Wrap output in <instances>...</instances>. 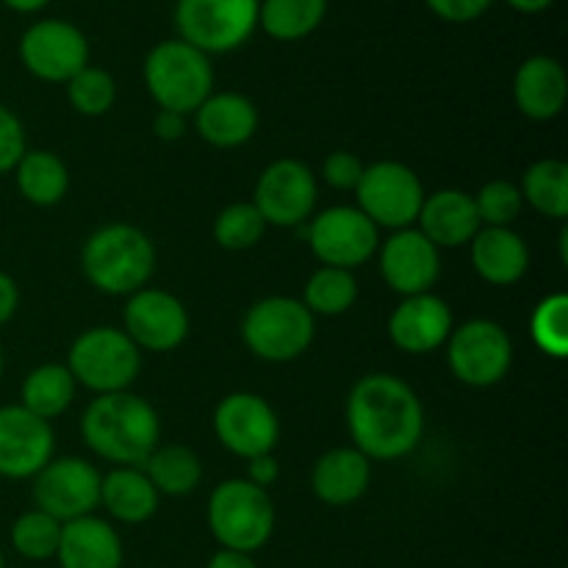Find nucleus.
Listing matches in <instances>:
<instances>
[{
    "mask_svg": "<svg viewBox=\"0 0 568 568\" xmlns=\"http://www.w3.org/2000/svg\"><path fill=\"white\" fill-rule=\"evenodd\" d=\"M78 397V383L67 364H39L20 386V405L39 419L50 422L64 416Z\"/></svg>",
    "mask_w": 568,
    "mask_h": 568,
    "instance_id": "nucleus-28",
    "label": "nucleus"
},
{
    "mask_svg": "<svg viewBox=\"0 0 568 568\" xmlns=\"http://www.w3.org/2000/svg\"><path fill=\"white\" fill-rule=\"evenodd\" d=\"M3 369H6V358H3V349H0V377H3Z\"/></svg>",
    "mask_w": 568,
    "mask_h": 568,
    "instance_id": "nucleus-47",
    "label": "nucleus"
},
{
    "mask_svg": "<svg viewBox=\"0 0 568 568\" xmlns=\"http://www.w3.org/2000/svg\"><path fill=\"white\" fill-rule=\"evenodd\" d=\"M320 178L300 159H275L264 166L250 203L264 216L266 227L294 231L316 214Z\"/></svg>",
    "mask_w": 568,
    "mask_h": 568,
    "instance_id": "nucleus-12",
    "label": "nucleus"
},
{
    "mask_svg": "<svg viewBox=\"0 0 568 568\" xmlns=\"http://www.w3.org/2000/svg\"><path fill=\"white\" fill-rule=\"evenodd\" d=\"M214 436L222 447L242 460L275 453L281 442V419L277 410L255 392H231L216 403Z\"/></svg>",
    "mask_w": 568,
    "mask_h": 568,
    "instance_id": "nucleus-16",
    "label": "nucleus"
},
{
    "mask_svg": "<svg viewBox=\"0 0 568 568\" xmlns=\"http://www.w3.org/2000/svg\"><path fill=\"white\" fill-rule=\"evenodd\" d=\"M494 3L497 0H425L430 14L442 22H449V26H469V22L488 14Z\"/></svg>",
    "mask_w": 568,
    "mask_h": 568,
    "instance_id": "nucleus-40",
    "label": "nucleus"
},
{
    "mask_svg": "<svg viewBox=\"0 0 568 568\" xmlns=\"http://www.w3.org/2000/svg\"><path fill=\"white\" fill-rule=\"evenodd\" d=\"M530 338L547 358H568V297L564 292L538 300L530 314Z\"/></svg>",
    "mask_w": 568,
    "mask_h": 568,
    "instance_id": "nucleus-34",
    "label": "nucleus"
},
{
    "mask_svg": "<svg viewBox=\"0 0 568 568\" xmlns=\"http://www.w3.org/2000/svg\"><path fill=\"white\" fill-rule=\"evenodd\" d=\"M303 305L314 316L336 320L344 316L355 303H358V281L355 272L336 270V266H320L311 272L303 286Z\"/></svg>",
    "mask_w": 568,
    "mask_h": 568,
    "instance_id": "nucleus-32",
    "label": "nucleus"
},
{
    "mask_svg": "<svg viewBox=\"0 0 568 568\" xmlns=\"http://www.w3.org/2000/svg\"><path fill=\"white\" fill-rule=\"evenodd\" d=\"M17 53L37 81L67 83L89 64V39L75 22L44 17L22 31Z\"/></svg>",
    "mask_w": 568,
    "mask_h": 568,
    "instance_id": "nucleus-13",
    "label": "nucleus"
},
{
    "mask_svg": "<svg viewBox=\"0 0 568 568\" xmlns=\"http://www.w3.org/2000/svg\"><path fill=\"white\" fill-rule=\"evenodd\" d=\"M61 568H122L125 547L116 527L103 516H81L61 525L59 552Z\"/></svg>",
    "mask_w": 568,
    "mask_h": 568,
    "instance_id": "nucleus-23",
    "label": "nucleus"
},
{
    "mask_svg": "<svg viewBox=\"0 0 568 568\" xmlns=\"http://www.w3.org/2000/svg\"><path fill=\"white\" fill-rule=\"evenodd\" d=\"M59 541L61 521L39 508L26 510L11 525V547L22 560H31V564L53 560L55 552H59Z\"/></svg>",
    "mask_w": 568,
    "mask_h": 568,
    "instance_id": "nucleus-33",
    "label": "nucleus"
},
{
    "mask_svg": "<svg viewBox=\"0 0 568 568\" xmlns=\"http://www.w3.org/2000/svg\"><path fill=\"white\" fill-rule=\"evenodd\" d=\"M192 125L216 150L244 148L258 133V105L242 92H211L192 114Z\"/></svg>",
    "mask_w": 568,
    "mask_h": 568,
    "instance_id": "nucleus-20",
    "label": "nucleus"
},
{
    "mask_svg": "<svg viewBox=\"0 0 568 568\" xmlns=\"http://www.w3.org/2000/svg\"><path fill=\"white\" fill-rule=\"evenodd\" d=\"M214 242L220 244L227 253H244V250H253L255 244H261L266 233L264 216L258 214L253 203H231L216 214L214 220Z\"/></svg>",
    "mask_w": 568,
    "mask_h": 568,
    "instance_id": "nucleus-36",
    "label": "nucleus"
},
{
    "mask_svg": "<svg viewBox=\"0 0 568 568\" xmlns=\"http://www.w3.org/2000/svg\"><path fill=\"white\" fill-rule=\"evenodd\" d=\"M0 3L17 14H39L42 9H48L50 0H0Z\"/></svg>",
    "mask_w": 568,
    "mask_h": 568,
    "instance_id": "nucleus-46",
    "label": "nucleus"
},
{
    "mask_svg": "<svg viewBox=\"0 0 568 568\" xmlns=\"http://www.w3.org/2000/svg\"><path fill=\"white\" fill-rule=\"evenodd\" d=\"M303 236L320 266L349 272L369 264L381 247V231L355 205H331L316 211L303 225Z\"/></svg>",
    "mask_w": 568,
    "mask_h": 568,
    "instance_id": "nucleus-11",
    "label": "nucleus"
},
{
    "mask_svg": "<svg viewBox=\"0 0 568 568\" xmlns=\"http://www.w3.org/2000/svg\"><path fill=\"white\" fill-rule=\"evenodd\" d=\"M244 480L270 491V488L281 480V464L275 460V453L258 455V458L247 460V477H244Z\"/></svg>",
    "mask_w": 568,
    "mask_h": 568,
    "instance_id": "nucleus-42",
    "label": "nucleus"
},
{
    "mask_svg": "<svg viewBox=\"0 0 568 568\" xmlns=\"http://www.w3.org/2000/svg\"><path fill=\"white\" fill-rule=\"evenodd\" d=\"M142 471L159 497H189L203 483V460L186 444L161 442L142 464Z\"/></svg>",
    "mask_w": 568,
    "mask_h": 568,
    "instance_id": "nucleus-29",
    "label": "nucleus"
},
{
    "mask_svg": "<svg viewBox=\"0 0 568 568\" xmlns=\"http://www.w3.org/2000/svg\"><path fill=\"white\" fill-rule=\"evenodd\" d=\"M20 308V286L9 272L0 270V327L9 325Z\"/></svg>",
    "mask_w": 568,
    "mask_h": 568,
    "instance_id": "nucleus-43",
    "label": "nucleus"
},
{
    "mask_svg": "<svg viewBox=\"0 0 568 568\" xmlns=\"http://www.w3.org/2000/svg\"><path fill=\"white\" fill-rule=\"evenodd\" d=\"M316 336V316L300 297L270 294L244 311L242 342L264 364H292L303 358Z\"/></svg>",
    "mask_w": 568,
    "mask_h": 568,
    "instance_id": "nucleus-6",
    "label": "nucleus"
},
{
    "mask_svg": "<svg viewBox=\"0 0 568 568\" xmlns=\"http://www.w3.org/2000/svg\"><path fill=\"white\" fill-rule=\"evenodd\" d=\"M26 150V125H22V120L9 109V105L0 103V178L14 172V166L20 164Z\"/></svg>",
    "mask_w": 568,
    "mask_h": 568,
    "instance_id": "nucleus-39",
    "label": "nucleus"
},
{
    "mask_svg": "<svg viewBox=\"0 0 568 568\" xmlns=\"http://www.w3.org/2000/svg\"><path fill=\"white\" fill-rule=\"evenodd\" d=\"M161 497L142 466H111L100 483V508L128 527L144 525L159 514Z\"/></svg>",
    "mask_w": 568,
    "mask_h": 568,
    "instance_id": "nucleus-26",
    "label": "nucleus"
},
{
    "mask_svg": "<svg viewBox=\"0 0 568 568\" xmlns=\"http://www.w3.org/2000/svg\"><path fill=\"white\" fill-rule=\"evenodd\" d=\"M471 270L488 286H516L530 270V247L514 227H480L469 242Z\"/></svg>",
    "mask_w": 568,
    "mask_h": 568,
    "instance_id": "nucleus-24",
    "label": "nucleus"
},
{
    "mask_svg": "<svg viewBox=\"0 0 568 568\" xmlns=\"http://www.w3.org/2000/svg\"><path fill=\"white\" fill-rule=\"evenodd\" d=\"M471 197H475V209L483 227H514L525 211L519 183L505 181V178L486 181Z\"/></svg>",
    "mask_w": 568,
    "mask_h": 568,
    "instance_id": "nucleus-37",
    "label": "nucleus"
},
{
    "mask_svg": "<svg viewBox=\"0 0 568 568\" xmlns=\"http://www.w3.org/2000/svg\"><path fill=\"white\" fill-rule=\"evenodd\" d=\"M364 161L353 150H333L325 155L320 166V178L333 189V192H355L361 175H364Z\"/></svg>",
    "mask_w": 568,
    "mask_h": 568,
    "instance_id": "nucleus-38",
    "label": "nucleus"
},
{
    "mask_svg": "<svg viewBox=\"0 0 568 568\" xmlns=\"http://www.w3.org/2000/svg\"><path fill=\"white\" fill-rule=\"evenodd\" d=\"M375 255L383 283L399 297L433 292L442 275V250L427 242L416 227L388 233V239H381Z\"/></svg>",
    "mask_w": 568,
    "mask_h": 568,
    "instance_id": "nucleus-18",
    "label": "nucleus"
},
{
    "mask_svg": "<svg viewBox=\"0 0 568 568\" xmlns=\"http://www.w3.org/2000/svg\"><path fill=\"white\" fill-rule=\"evenodd\" d=\"M505 3L519 14H544V11L552 9L555 0H505Z\"/></svg>",
    "mask_w": 568,
    "mask_h": 568,
    "instance_id": "nucleus-45",
    "label": "nucleus"
},
{
    "mask_svg": "<svg viewBox=\"0 0 568 568\" xmlns=\"http://www.w3.org/2000/svg\"><path fill=\"white\" fill-rule=\"evenodd\" d=\"M144 89L164 111L192 116L205 98L214 92L216 72L211 55L172 37L153 44L142 64Z\"/></svg>",
    "mask_w": 568,
    "mask_h": 568,
    "instance_id": "nucleus-4",
    "label": "nucleus"
},
{
    "mask_svg": "<svg viewBox=\"0 0 568 568\" xmlns=\"http://www.w3.org/2000/svg\"><path fill=\"white\" fill-rule=\"evenodd\" d=\"M327 0H261L258 28L275 42H303L320 31Z\"/></svg>",
    "mask_w": 568,
    "mask_h": 568,
    "instance_id": "nucleus-30",
    "label": "nucleus"
},
{
    "mask_svg": "<svg viewBox=\"0 0 568 568\" xmlns=\"http://www.w3.org/2000/svg\"><path fill=\"white\" fill-rule=\"evenodd\" d=\"M414 227L438 250H455L469 247V242L483 225L475 209V197L469 192L438 189V192L425 194V203H422Z\"/></svg>",
    "mask_w": 568,
    "mask_h": 568,
    "instance_id": "nucleus-22",
    "label": "nucleus"
},
{
    "mask_svg": "<svg viewBox=\"0 0 568 568\" xmlns=\"http://www.w3.org/2000/svg\"><path fill=\"white\" fill-rule=\"evenodd\" d=\"M53 458V425L22 405H0V477L33 480Z\"/></svg>",
    "mask_w": 568,
    "mask_h": 568,
    "instance_id": "nucleus-17",
    "label": "nucleus"
},
{
    "mask_svg": "<svg viewBox=\"0 0 568 568\" xmlns=\"http://www.w3.org/2000/svg\"><path fill=\"white\" fill-rule=\"evenodd\" d=\"M205 568H258L253 555L247 552H233V549H216L209 558Z\"/></svg>",
    "mask_w": 568,
    "mask_h": 568,
    "instance_id": "nucleus-44",
    "label": "nucleus"
},
{
    "mask_svg": "<svg viewBox=\"0 0 568 568\" xmlns=\"http://www.w3.org/2000/svg\"><path fill=\"white\" fill-rule=\"evenodd\" d=\"M67 87V103L75 114L98 120L105 116L116 103V81L103 67L87 64L78 75H72Z\"/></svg>",
    "mask_w": 568,
    "mask_h": 568,
    "instance_id": "nucleus-35",
    "label": "nucleus"
},
{
    "mask_svg": "<svg viewBox=\"0 0 568 568\" xmlns=\"http://www.w3.org/2000/svg\"><path fill=\"white\" fill-rule=\"evenodd\" d=\"M0 568H6V555H3V549H0Z\"/></svg>",
    "mask_w": 568,
    "mask_h": 568,
    "instance_id": "nucleus-48",
    "label": "nucleus"
},
{
    "mask_svg": "<svg viewBox=\"0 0 568 568\" xmlns=\"http://www.w3.org/2000/svg\"><path fill=\"white\" fill-rule=\"evenodd\" d=\"M568 100V75L555 55L536 53L514 72V105L532 122H552L564 114Z\"/></svg>",
    "mask_w": 568,
    "mask_h": 568,
    "instance_id": "nucleus-21",
    "label": "nucleus"
},
{
    "mask_svg": "<svg viewBox=\"0 0 568 568\" xmlns=\"http://www.w3.org/2000/svg\"><path fill=\"white\" fill-rule=\"evenodd\" d=\"M353 194L355 209L377 231L394 233L416 225V216H419L427 192L414 166L383 159L364 166V175H361Z\"/></svg>",
    "mask_w": 568,
    "mask_h": 568,
    "instance_id": "nucleus-8",
    "label": "nucleus"
},
{
    "mask_svg": "<svg viewBox=\"0 0 568 568\" xmlns=\"http://www.w3.org/2000/svg\"><path fill=\"white\" fill-rule=\"evenodd\" d=\"M455 327L449 303L438 294L425 292L403 297L388 316V338L405 355H430L444 347Z\"/></svg>",
    "mask_w": 568,
    "mask_h": 568,
    "instance_id": "nucleus-19",
    "label": "nucleus"
},
{
    "mask_svg": "<svg viewBox=\"0 0 568 568\" xmlns=\"http://www.w3.org/2000/svg\"><path fill=\"white\" fill-rule=\"evenodd\" d=\"M205 521L220 549L253 555L275 536L277 510L270 491L244 477H231L211 491Z\"/></svg>",
    "mask_w": 568,
    "mask_h": 568,
    "instance_id": "nucleus-5",
    "label": "nucleus"
},
{
    "mask_svg": "<svg viewBox=\"0 0 568 568\" xmlns=\"http://www.w3.org/2000/svg\"><path fill=\"white\" fill-rule=\"evenodd\" d=\"M81 272L92 288L109 297H131L155 275V244L131 222L100 225L81 244Z\"/></svg>",
    "mask_w": 568,
    "mask_h": 568,
    "instance_id": "nucleus-3",
    "label": "nucleus"
},
{
    "mask_svg": "<svg viewBox=\"0 0 568 568\" xmlns=\"http://www.w3.org/2000/svg\"><path fill=\"white\" fill-rule=\"evenodd\" d=\"M67 369L78 388L100 394L131 392L142 372V353L122 327L94 325L78 333L67 353Z\"/></svg>",
    "mask_w": 568,
    "mask_h": 568,
    "instance_id": "nucleus-7",
    "label": "nucleus"
},
{
    "mask_svg": "<svg viewBox=\"0 0 568 568\" xmlns=\"http://www.w3.org/2000/svg\"><path fill=\"white\" fill-rule=\"evenodd\" d=\"M189 131V116L178 114V111L159 109L153 116V133L161 142H181Z\"/></svg>",
    "mask_w": 568,
    "mask_h": 568,
    "instance_id": "nucleus-41",
    "label": "nucleus"
},
{
    "mask_svg": "<svg viewBox=\"0 0 568 568\" xmlns=\"http://www.w3.org/2000/svg\"><path fill=\"white\" fill-rule=\"evenodd\" d=\"M344 422L353 447L369 460L408 458L425 436V405L408 381L369 372L349 388Z\"/></svg>",
    "mask_w": 568,
    "mask_h": 568,
    "instance_id": "nucleus-1",
    "label": "nucleus"
},
{
    "mask_svg": "<svg viewBox=\"0 0 568 568\" xmlns=\"http://www.w3.org/2000/svg\"><path fill=\"white\" fill-rule=\"evenodd\" d=\"M122 331L139 347V353H175L192 331V316L183 300L166 288L144 286L125 297Z\"/></svg>",
    "mask_w": 568,
    "mask_h": 568,
    "instance_id": "nucleus-14",
    "label": "nucleus"
},
{
    "mask_svg": "<svg viewBox=\"0 0 568 568\" xmlns=\"http://www.w3.org/2000/svg\"><path fill=\"white\" fill-rule=\"evenodd\" d=\"M369 483L372 460L353 444L322 453L311 469V491L322 505H331V508H347L364 499Z\"/></svg>",
    "mask_w": 568,
    "mask_h": 568,
    "instance_id": "nucleus-25",
    "label": "nucleus"
},
{
    "mask_svg": "<svg viewBox=\"0 0 568 568\" xmlns=\"http://www.w3.org/2000/svg\"><path fill=\"white\" fill-rule=\"evenodd\" d=\"M81 438L111 466H142L161 444V416L133 392L100 394L81 416Z\"/></svg>",
    "mask_w": 568,
    "mask_h": 568,
    "instance_id": "nucleus-2",
    "label": "nucleus"
},
{
    "mask_svg": "<svg viewBox=\"0 0 568 568\" xmlns=\"http://www.w3.org/2000/svg\"><path fill=\"white\" fill-rule=\"evenodd\" d=\"M100 483L103 471L98 466L78 455H61L31 480L33 508L44 510L61 525L92 516L100 508Z\"/></svg>",
    "mask_w": 568,
    "mask_h": 568,
    "instance_id": "nucleus-15",
    "label": "nucleus"
},
{
    "mask_svg": "<svg viewBox=\"0 0 568 568\" xmlns=\"http://www.w3.org/2000/svg\"><path fill=\"white\" fill-rule=\"evenodd\" d=\"M261 0H178V39L205 55H225L250 42L258 31Z\"/></svg>",
    "mask_w": 568,
    "mask_h": 568,
    "instance_id": "nucleus-9",
    "label": "nucleus"
},
{
    "mask_svg": "<svg viewBox=\"0 0 568 568\" xmlns=\"http://www.w3.org/2000/svg\"><path fill=\"white\" fill-rule=\"evenodd\" d=\"M519 192L536 214L564 222L568 216V164L552 155L532 161L521 175Z\"/></svg>",
    "mask_w": 568,
    "mask_h": 568,
    "instance_id": "nucleus-31",
    "label": "nucleus"
},
{
    "mask_svg": "<svg viewBox=\"0 0 568 568\" xmlns=\"http://www.w3.org/2000/svg\"><path fill=\"white\" fill-rule=\"evenodd\" d=\"M447 366L458 383L469 388H491L508 377L514 366V338L494 320H466L447 338Z\"/></svg>",
    "mask_w": 568,
    "mask_h": 568,
    "instance_id": "nucleus-10",
    "label": "nucleus"
},
{
    "mask_svg": "<svg viewBox=\"0 0 568 568\" xmlns=\"http://www.w3.org/2000/svg\"><path fill=\"white\" fill-rule=\"evenodd\" d=\"M11 175H14L20 197L37 209H53L70 192V170L53 150L28 148Z\"/></svg>",
    "mask_w": 568,
    "mask_h": 568,
    "instance_id": "nucleus-27",
    "label": "nucleus"
}]
</instances>
